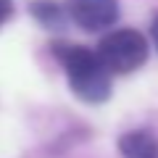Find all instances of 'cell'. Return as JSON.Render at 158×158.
Returning a JSON list of instances; mask_svg holds the SVG:
<instances>
[{
    "mask_svg": "<svg viewBox=\"0 0 158 158\" xmlns=\"http://www.w3.org/2000/svg\"><path fill=\"white\" fill-rule=\"evenodd\" d=\"M98 56L111 74H129L145 63L148 42L135 29H116L100 40Z\"/></svg>",
    "mask_w": 158,
    "mask_h": 158,
    "instance_id": "cell-2",
    "label": "cell"
},
{
    "mask_svg": "<svg viewBox=\"0 0 158 158\" xmlns=\"http://www.w3.org/2000/svg\"><path fill=\"white\" fill-rule=\"evenodd\" d=\"M153 42H156V48H158V16H156V21H153Z\"/></svg>",
    "mask_w": 158,
    "mask_h": 158,
    "instance_id": "cell-7",
    "label": "cell"
},
{
    "mask_svg": "<svg viewBox=\"0 0 158 158\" xmlns=\"http://www.w3.org/2000/svg\"><path fill=\"white\" fill-rule=\"evenodd\" d=\"M8 16H11V0H0V27L6 24Z\"/></svg>",
    "mask_w": 158,
    "mask_h": 158,
    "instance_id": "cell-6",
    "label": "cell"
},
{
    "mask_svg": "<svg viewBox=\"0 0 158 158\" xmlns=\"http://www.w3.org/2000/svg\"><path fill=\"white\" fill-rule=\"evenodd\" d=\"M56 56L63 63L69 85L82 100L103 103L111 95V71L100 56L82 45H56Z\"/></svg>",
    "mask_w": 158,
    "mask_h": 158,
    "instance_id": "cell-1",
    "label": "cell"
},
{
    "mask_svg": "<svg viewBox=\"0 0 158 158\" xmlns=\"http://www.w3.org/2000/svg\"><path fill=\"white\" fill-rule=\"evenodd\" d=\"M118 150L124 158H158V142L148 132H127L118 140Z\"/></svg>",
    "mask_w": 158,
    "mask_h": 158,
    "instance_id": "cell-4",
    "label": "cell"
},
{
    "mask_svg": "<svg viewBox=\"0 0 158 158\" xmlns=\"http://www.w3.org/2000/svg\"><path fill=\"white\" fill-rule=\"evenodd\" d=\"M66 11L74 21L87 32H100L106 27H113L118 19L116 0H69Z\"/></svg>",
    "mask_w": 158,
    "mask_h": 158,
    "instance_id": "cell-3",
    "label": "cell"
},
{
    "mask_svg": "<svg viewBox=\"0 0 158 158\" xmlns=\"http://www.w3.org/2000/svg\"><path fill=\"white\" fill-rule=\"evenodd\" d=\"M34 13H37V19L42 24H58L61 21V6H56V3H37Z\"/></svg>",
    "mask_w": 158,
    "mask_h": 158,
    "instance_id": "cell-5",
    "label": "cell"
}]
</instances>
